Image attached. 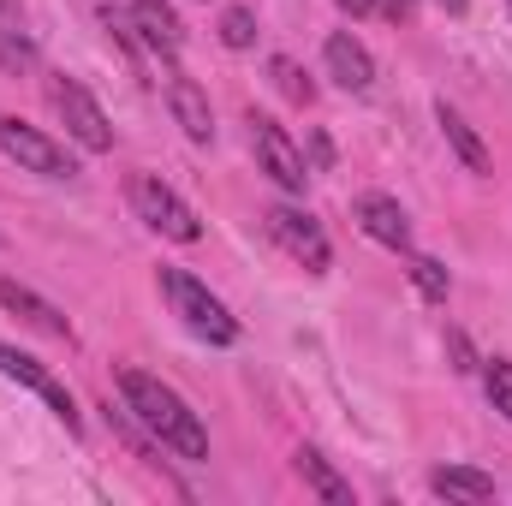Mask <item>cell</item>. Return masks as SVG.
I'll list each match as a JSON object with an SVG mask.
<instances>
[{"label": "cell", "instance_id": "cell-23", "mask_svg": "<svg viewBox=\"0 0 512 506\" xmlns=\"http://www.w3.org/2000/svg\"><path fill=\"white\" fill-rule=\"evenodd\" d=\"M382 6H387V18H393V24H405V18L417 12V0H382Z\"/></svg>", "mask_w": 512, "mask_h": 506}, {"label": "cell", "instance_id": "cell-15", "mask_svg": "<svg viewBox=\"0 0 512 506\" xmlns=\"http://www.w3.org/2000/svg\"><path fill=\"white\" fill-rule=\"evenodd\" d=\"M435 120H441V131H447V143L459 149V161L471 167V173H489V149H483V137L465 126V114L459 108H447V102H435Z\"/></svg>", "mask_w": 512, "mask_h": 506}, {"label": "cell", "instance_id": "cell-18", "mask_svg": "<svg viewBox=\"0 0 512 506\" xmlns=\"http://www.w3.org/2000/svg\"><path fill=\"white\" fill-rule=\"evenodd\" d=\"M36 66V48H30V36H18V30H0V72H30Z\"/></svg>", "mask_w": 512, "mask_h": 506}, {"label": "cell", "instance_id": "cell-13", "mask_svg": "<svg viewBox=\"0 0 512 506\" xmlns=\"http://www.w3.org/2000/svg\"><path fill=\"white\" fill-rule=\"evenodd\" d=\"M167 108H173V120L185 126V137H191V143H209V137H215V114H209V96H203V90H197L191 78H179V72L167 78Z\"/></svg>", "mask_w": 512, "mask_h": 506}, {"label": "cell", "instance_id": "cell-17", "mask_svg": "<svg viewBox=\"0 0 512 506\" xmlns=\"http://www.w3.org/2000/svg\"><path fill=\"white\" fill-rule=\"evenodd\" d=\"M411 280H417V292H423V298L447 304V286H453V280H447V268H441L435 256H411Z\"/></svg>", "mask_w": 512, "mask_h": 506}, {"label": "cell", "instance_id": "cell-20", "mask_svg": "<svg viewBox=\"0 0 512 506\" xmlns=\"http://www.w3.org/2000/svg\"><path fill=\"white\" fill-rule=\"evenodd\" d=\"M221 42H227V48H251L256 42L251 6H227V12H221Z\"/></svg>", "mask_w": 512, "mask_h": 506}, {"label": "cell", "instance_id": "cell-27", "mask_svg": "<svg viewBox=\"0 0 512 506\" xmlns=\"http://www.w3.org/2000/svg\"><path fill=\"white\" fill-rule=\"evenodd\" d=\"M507 6H512V0H507Z\"/></svg>", "mask_w": 512, "mask_h": 506}, {"label": "cell", "instance_id": "cell-2", "mask_svg": "<svg viewBox=\"0 0 512 506\" xmlns=\"http://www.w3.org/2000/svg\"><path fill=\"white\" fill-rule=\"evenodd\" d=\"M161 292H167L173 316H179L197 340H209V346H233V340H239V322L227 316V304H221L197 274H185V268H161Z\"/></svg>", "mask_w": 512, "mask_h": 506}, {"label": "cell", "instance_id": "cell-10", "mask_svg": "<svg viewBox=\"0 0 512 506\" xmlns=\"http://www.w3.org/2000/svg\"><path fill=\"white\" fill-rule=\"evenodd\" d=\"M322 60H328V78H334L340 90H352V96H364V90L376 84V60H370V48H364L352 30H334L328 48H322Z\"/></svg>", "mask_w": 512, "mask_h": 506}, {"label": "cell", "instance_id": "cell-24", "mask_svg": "<svg viewBox=\"0 0 512 506\" xmlns=\"http://www.w3.org/2000/svg\"><path fill=\"white\" fill-rule=\"evenodd\" d=\"M340 12H352V18H364V12H376V0H340Z\"/></svg>", "mask_w": 512, "mask_h": 506}, {"label": "cell", "instance_id": "cell-8", "mask_svg": "<svg viewBox=\"0 0 512 506\" xmlns=\"http://www.w3.org/2000/svg\"><path fill=\"white\" fill-rule=\"evenodd\" d=\"M114 12H120V24H126V30H137V36H143L161 60H173V54H179L185 30H179V18H173V6H167V0H120Z\"/></svg>", "mask_w": 512, "mask_h": 506}, {"label": "cell", "instance_id": "cell-6", "mask_svg": "<svg viewBox=\"0 0 512 506\" xmlns=\"http://www.w3.org/2000/svg\"><path fill=\"white\" fill-rule=\"evenodd\" d=\"M262 221H268V239L292 256V262H304L310 274H322V268L334 262L328 233H322V221H316V215H304V209H292V203H274Z\"/></svg>", "mask_w": 512, "mask_h": 506}, {"label": "cell", "instance_id": "cell-7", "mask_svg": "<svg viewBox=\"0 0 512 506\" xmlns=\"http://www.w3.org/2000/svg\"><path fill=\"white\" fill-rule=\"evenodd\" d=\"M251 149H256V167H262L280 191H304V185H310V161H304V149L286 137V126H274L268 114H256L251 120Z\"/></svg>", "mask_w": 512, "mask_h": 506}, {"label": "cell", "instance_id": "cell-19", "mask_svg": "<svg viewBox=\"0 0 512 506\" xmlns=\"http://www.w3.org/2000/svg\"><path fill=\"white\" fill-rule=\"evenodd\" d=\"M483 381H489V399H495V411L512 423V364H507V358H489V364H483Z\"/></svg>", "mask_w": 512, "mask_h": 506}, {"label": "cell", "instance_id": "cell-9", "mask_svg": "<svg viewBox=\"0 0 512 506\" xmlns=\"http://www.w3.org/2000/svg\"><path fill=\"white\" fill-rule=\"evenodd\" d=\"M0 376H12V381H24L30 393H42L48 405H54V417L66 423V429H78V405H72V393L60 387V381L48 376L30 352H18V346H0Z\"/></svg>", "mask_w": 512, "mask_h": 506}, {"label": "cell", "instance_id": "cell-4", "mask_svg": "<svg viewBox=\"0 0 512 506\" xmlns=\"http://www.w3.org/2000/svg\"><path fill=\"white\" fill-rule=\"evenodd\" d=\"M48 102H54V114H60V126L72 131L84 149H114V126H108V114L96 108V96L78 84V78H66V72H54L48 78Z\"/></svg>", "mask_w": 512, "mask_h": 506}, {"label": "cell", "instance_id": "cell-22", "mask_svg": "<svg viewBox=\"0 0 512 506\" xmlns=\"http://www.w3.org/2000/svg\"><path fill=\"white\" fill-rule=\"evenodd\" d=\"M447 358H453V370H477V352H471V340L459 328H447Z\"/></svg>", "mask_w": 512, "mask_h": 506}, {"label": "cell", "instance_id": "cell-5", "mask_svg": "<svg viewBox=\"0 0 512 506\" xmlns=\"http://www.w3.org/2000/svg\"><path fill=\"white\" fill-rule=\"evenodd\" d=\"M0 149H6L24 173H42V179H72V173H78V161L66 155V143H54L48 131L24 126V120H12V114H0Z\"/></svg>", "mask_w": 512, "mask_h": 506}, {"label": "cell", "instance_id": "cell-16", "mask_svg": "<svg viewBox=\"0 0 512 506\" xmlns=\"http://www.w3.org/2000/svg\"><path fill=\"white\" fill-rule=\"evenodd\" d=\"M298 471H304V483H310V489H316L322 501L352 506V483H346V477H340V471H334V465H328L322 453H310V447H304V453H298Z\"/></svg>", "mask_w": 512, "mask_h": 506}, {"label": "cell", "instance_id": "cell-3", "mask_svg": "<svg viewBox=\"0 0 512 506\" xmlns=\"http://www.w3.org/2000/svg\"><path fill=\"white\" fill-rule=\"evenodd\" d=\"M131 209H137V221L149 227V233H161V239H173V245H197L203 239V221H197V209L173 191V185H161L155 173H131Z\"/></svg>", "mask_w": 512, "mask_h": 506}, {"label": "cell", "instance_id": "cell-11", "mask_svg": "<svg viewBox=\"0 0 512 506\" xmlns=\"http://www.w3.org/2000/svg\"><path fill=\"white\" fill-rule=\"evenodd\" d=\"M352 221H358L376 245H387V251H411V221H405V209H399L393 197H382V191L358 197V203H352Z\"/></svg>", "mask_w": 512, "mask_h": 506}, {"label": "cell", "instance_id": "cell-26", "mask_svg": "<svg viewBox=\"0 0 512 506\" xmlns=\"http://www.w3.org/2000/svg\"><path fill=\"white\" fill-rule=\"evenodd\" d=\"M0 12H18V0H0Z\"/></svg>", "mask_w": 512, "mask_h": 506}, {"label": "cell", "instance_id": "cell-25", "mask_svg": "<svg viewBox=\"0 0 512 506\" xmlns=\"http://www.w3.org/2000/svg\"><path fill=\"white\" fill-rule=\"evenodd\" d=\"M465 6H471V0H441V12H465Z\"/></svg>", "mask_w": 512, "mask_h": 506}, {"label": "cell", "instance_id": "cell-1", "mask_svg": "<svg viewBox=\"0 0 512 506\" xmlns=\"http://www.w3.org/2000/svg\"><path fill=\"white\" fill-rule=\"evenodd\" d=\"M120 399H126V411L161 441V447H173L179 459H209V429H203V417H197L167 381L143 376V370H120Z\"/></svg>", "mask_w": 512, "mask_h": 506}, {"label": "cell", "instance_id": "cell-12", "mask_svg": "<svg viewBox=\"0 0 512 506\" xmlns=\"http://www.w3.org/2000/svg\"><path fill=\"white\" fill-rule=\"evenodd\" d=\"M0 310H12L18 322L42 328V334H54V340H72V322H66L48 298H36L30 286H18V280H6V274H0Z\"/></svg>", "mask_w": 512, "mask_h": 506}, {"label": "cell", "instance_id": "cell-21", "mask_svg": "<svg viewBox=\"0 0 512 506\" xmlns=\"http://www.w3.org/2000/svg\"><path fill=\"white\" fill-rule=\"evenodd\" d=\"M268 72H274V84H280V96H286V102H310V96H316V84H310L292 60H274Z\"/></svg>", "mask_w": 512, "mask_h": 506}, {"label": "cell", "instance_id": "cell-14", "mask_svg": "<svg viewBox=\"0 0 512 506\" xmlns=\"http://www.w3.org/2000/svg\"><path fill=\"white\" fill-rule=\"evenodd\" d=\"M429 489L435 495H447V501H495V477H483V471H471V465H441L435 477H429Z\"/></svg>", "mask_w": 512, "mask_h": 506}]
</instances>
